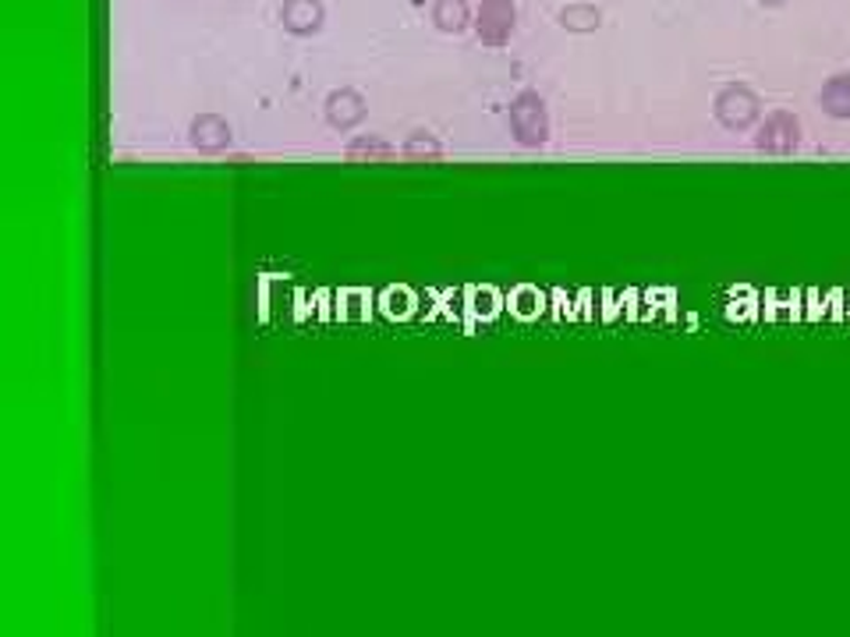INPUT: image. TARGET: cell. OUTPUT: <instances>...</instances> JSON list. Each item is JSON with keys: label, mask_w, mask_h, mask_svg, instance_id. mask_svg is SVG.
<instances>
[{"label": "cell", "mask_w": 850, "mask_h": 637, "mask_svg": "<svg viewBox=\"0 0 850 637\" xmlns=\"http://www.w3.org/2000/svg\"><path fill=\"white\" fill-rule=\"evenodd\" d=\"M309 11H316V8H309V4H305V0H295V4H291L295 25H305V22H309Z\"/></svg>", "instance_id": "1"}]
</instances>
